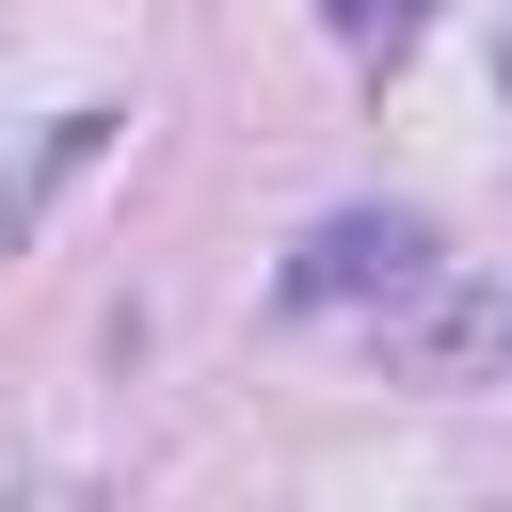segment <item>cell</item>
<instances>
[{
    "label": "cell",
    "instance_id": "cell-1",
    "mask_svg": "<svg viewBox=\"0 0 512 512\" xmlns=\"http://www.w3.org/2000/svg\"><path fill=\"white\" fill-rule=\"evenodd\" d=\"M416 288H432V224L416 208H336L288 256V304H416Z\"/></svg>",
    "mask_w": 512,
    "mask_h": 512
},
{
    "label": "cell",
    "instance_id": "cell-3",
    "mask_svg": "<svg viewBox=\"0 0 512 512\" xmlns=\"http://www.w3.org/2000/svg\"><path fill=\"white\" fill-rule=\"evenodd\" d=\"M480 336H512V304H432V320H416V368H464Z\"/></svg>",
    "mask_w": 512,
    "mask_h": 512
},
{
    "label": "cell",
    "instance_id": "cell-2",
    "mask_svg": "<svg viewBox=\"0 0 512 512\" xmlns=\"http://www.w3.org/2000/svg\"><path fill=\"white\" fill-rule=\"evenodd\" d=\"M112 128H128V112H48V128H32V160L0 176V256H32V240H48V208L112 160Z\"/></svg>",
    "mask_w": 512,
    "mask_h": 512
},
{
    "label": "cell",
    "instance_id": "cell-4",
    "mask_svg": "<svg viewBox=\"0 0 512 512\" xmlns=\"http://www.w3.org/2000/svg\"><path fill=\"white\" fill-rule=\"evenodd\" d=\"M400 16H416V0H336V32H400Z\"/></svg>",
    "mask_w": 512,
    "mask_h": 512
}]
</instances>
